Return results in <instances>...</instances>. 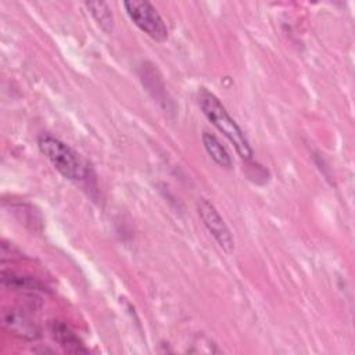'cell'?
<instances>
[{
  "instance_id": "1",
  "label": "cell",
  "mask_w": 355,
  "mask_h": 355,
  "mask_svg": "<svg viewBox=\"0 0 355 355\" xmlns=\"http://www.w3.org/2000/svg\"><path fill=\"white\" fill-rule=\"evenodd\" d=\"M197 101L205 118L230 141V144H233L240 158L245 161L251 159L254 151L248 139L237 122L230 116L220 100L208 89L201 87L197 93Z\"/></svg>"
},
{
  "instance_id": "2",
  "label": "cell",
  "mask_w": 355,
  "mask_h": 355,
  "mask_svg": "<svg viewBox=\"0 0 355 355\" xmlns=\"http://www.w3.org/2000/svg\"><path fill=\"white\" fill-rule=\"evenodd\" d=\"M37 147L54 169L65 179L73 182L85 179L87 173L86 165L67 143L53 135L42 133L37 137Z\"/></svg>"
},
{
  "instance_id": "3",
  "label": "cell",
  "mask_w": 355,
  "mask_h": 355,
  "mask_svg": "<svg viewBox=\"0 0 355 355\" xmlns=\"http://www.w3.org/2000/svg\"><path fill=\"white\" fill-rule=\"evenodd\" d=\"M123 8L130 18V21L148 37L153 40L162 43L168 39L169 31L164 21V18L159 15V12L155 10V7L148 1H139V0H129L123 1Z\"/></svg>"
},
{
  "instance_id": "4",
  "label": "cell",
  "mask_w": 355,
  "mask_h": 355,
  "mask_svg": "<svg viewBox=\"0 0 355 355\" xmlns=\"http://www.w3.org/2000/svg\"><path fill=\"white\" fill-rule=\"evenodd\" d=\"M197 211L204 226L211 233L216 244L226 254H232L234 250L233 234L227 227L226 222L223 220V218L220 216V214L218 212V209L215 208V205L207 198H200L197 202Z\"/></svg>"
},
{
  "instance_id": "5",
  "label": "cell",
  "mask_w": 355,
  "mask_h": 355,
  "mask_svg": "<svg viewBox=\"0 0 355 355\" xmlns=\"http://www.w3.org/2000/svg\"><path fill=\"white\" fill-rule=\"evenodd\" d=\"M3 323L7 330L24 340H36L40 337L39 326L22 311L10 309L4 312Z\"/></svg>"
},
{
  "instance_id": "6",
  "label": "cell",
  "mask_w": 355,
  "mask_h": 355,
  "mask_svg": "<svg viewBox=\"0 0 355 355\" xmlns=\"http://www.w3.org/2000/svg\"><path fill=\"white\" fill-rule=\"evenodd\" d=\"M50 333L54 341L67 352L72 354H86L89 349L85 347L82 340L75 334V331L64 322L54 320L50 323Z\"/></svg>"
},
{
  "instance_id": "7",
  "label": "cell",
  "mask_w": 355,
  "mask_h": 355,
  "mask_svg": "<svg viewBox=\"0 0 355 355\" xmlns=\"http://www.w3.org/2000/svg\"><path fill=\"white\" fill-rule=\"evenodd\" d=\"M202 144L207 151V154L211 157V159L220 168L223 169H232V157L226 147L220 143V140L211 132L204 130L202 132Z\"/></svg>"
},
{
  "instance_id": "8",
  "label": "cell",
  "mask_w": 355,
  "mask_h": 355,
  "mask_svg": "<svg viewBox=\"0 0 355 355\" xmlns=\"http://www.w3.org/2000/svg\"><path fill=\"white\" fill-rule=\"evenodd\" d=\"M1 284L12 290L24 291H46V287L42 282L32 276H24L14 272H1Z\"/></svg>"
},
{
  "instance_id": "9",
  "label": "cell",
  "mask_w": 355,
  "mask_h": 355,
  "mask_svg": "<svg viewBox=\"0 0 355 355\" xmlns=\"http://www.w3.org/2000/svg\"><path fill=\"white\" fill-rule=\"evenodd\" d=\"M85 7L89 10L93 19L98 24V26L111 33L114 31V14L111 7L104 1H86Z\"/></svg>"
}]
</instances>
